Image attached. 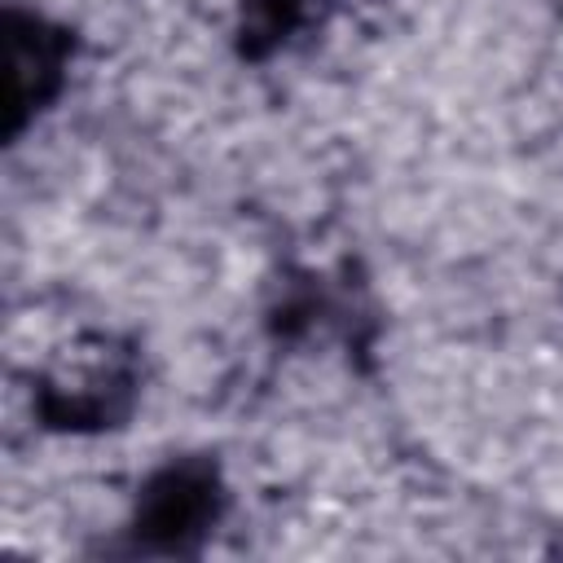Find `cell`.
Segmentation results:
<instances>
[{
	"label": "cell",
	"mask_w": 563,
	"mask_h": 563,
	"mask_svg": "<svg viewBox=\"0 0 563 563\" xmlns=\"http://www.w3.org/2000/svg\"><path fill=\"white\" fill-rule=\"evenodd\" d=\"M141 396L136 347L114 334H79L53 352L35 378V409L44 427L97 435L123 427Z\"/></svg>",
	"instance_id": "1"
},
{
	"label": "cell",
	"mask_w": 563,
	"mask_h": 563,
	"mask_svg": "<svg viewBox=\"0 0 563 563\" xmlns=\"http://www.w3.org/2000/svg\"><path fill=\"white\" fill-rule=\"evenodd\" d=\"M224 475L216 457L207 453H185L163 462L158 471L145 475L136 488V506L128 519L132 550L158 554V559H185L198 554L216 523L224 519Z\"/></svg>",
	"instance_id": "2"
},
{
	"label": "cell",
	"mask_w": 563,
	"mask_h": 563,
	"mask_svg": "<svg viewBox=\"0 0 563 563\" xmlns=\"http://www.w3.org/2000/svg\"><path fill=\"white\" fill-rule=\"evenodd\" d=\"M4 44H9V110H4V136H18L66 84L70 66V35L53 26L40 13L9 9L4 18Z\"/></svg>",
	"instance_id": "3"
},
{
	"label": "cell",
	"mask_w": 563,
	"mask_h": 563,
	"mask_svg": "<svg viewBox=\"0 0 563 563\" xmlns=\"http://www.w3.org/2000/svg\"><path fill=\"white\" fill-rule=\"evenodd\" d=\"M334 0H242L238 9V48L242 57H273L308 26H321Z\"/></svg>",
	"instance_id": "4"
}]
</instances>
